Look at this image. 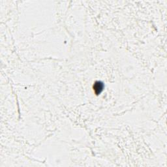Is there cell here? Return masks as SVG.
I'll return each mask as SVG.
<instances>
[{
	"label": "cell",
	"mask_w": 167,
	"mask_h": 167,
	"mask_svg": "<svg viewBox=\"0 0 167 167\" xmlns=\"http://www.w3.org/2000/svg\"><path fill=\"white\" fill-rule=\"evenodd\" d=\"M104 87V85L103 82H100V81H96L94 83V85H93V90H94L95 94L99 95L100 93L103 92Z\"/></svg>",
	"instance_id": "6da1fadb"
}]
</instances>
